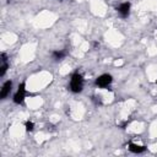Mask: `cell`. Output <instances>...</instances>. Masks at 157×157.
Segmentation results:
<instances>
[{
  "label": "cell",
  "instance_id": "6",
  "mask_svg": "<svg viewBox=\"0 0 157 157\" xmlns=\"http://www.w3.org/2000/svg\"><path fill=\"white\" fill-rule=\"evenodd\" d=\"M128 148L132 153H142V152L146 151V147L145 146H141V145H137V144H134V142H129Z\"/></svg>",
  "mask_w": 157,
  "mask_h": 157
},
{
  "label": "cell",
  "instance_id": "1",
  "mask_svg": "<svg viewBox=\"0 0 157 157\" xmlns=\"http://www.w3.org/2000/svg\"><path fill=\"white\" fill-rule=\"evenodd\" d=\"M83 88V77L78 72H74L70 78V90L74 93H80Z\"/></svg>",
  "mask_w": 157,
  "mask_h": 157
},
{
  "label": "cell",
  "instance_id": "9",
  "mask_svg": "<svg viewBox=\"0 0 157 157\" xmlns=\"http://www.w3.org/2000/svg\"><path fill=\"white\" fill-rule=\"evenodd\" d=\"M7 67H9V65H7V63L5 61V63L2 64V66L0 67V69H1V71H0V76H4V75H5V72H6Z\"/></svg>",
  "mask_w": 157,
  "mask_h": 157
},
{
  "label": "cell",
  "instance_id": "5",
  "mask_svg": "<svg viewBox=\"0 0 157 157\" xmlns=\"http://www.w3.org/2000/svg\"><path fill=\"white\" fill-rule=\"evenodd\" d=\"M11 87H12V81H6L4 85H2V88L0 91V98L1 99H5L7 97V94L11 92Z\"/></svg>",
  "mask_w": 157,
  "mask_h": 157
},
{
  "label": "cell",
  "instance_id": "7",
  "mask_svg": "<svg viewBox=\"0 0 157 157\" xmlns=\"http://www.w3.org/2000/svg\"><path fill=\"white\" fill-rule=\"evenodd\" d=\"M65 55H66V53H65L64 50H54V52L52 53V56H53V59H55V60H60V59H63Z\"/></svg>",
  "mask_w": 157,
  "mask_h": 157
},
{
  "label": "cell",
  "instance_id": "4",
  "mask_svg": "<svg viewBox=\"0 0 157 157\" xmlns=\"http://www.w3.org/2000/svg\"><path fill=\"white\" fill-rule=\"evenodd\" d=\"M117 11H118V13L123 18H126L129 16V13H130V2H123V4H120L117 7Z\"/></svg>",
  "mask_w": 157,
  "mask_h": 157
},
{
  "label": "cell",
  "instance_id": "10",
  "mask_svg": "<svg viewBox=\"0 0 157 157\" xmlns=\"http://www.w3.org/2000/svg\"><path fill=\"white\" fill-rule=\"evenodd\" d=\"M156 83H157V81H156Z\"/></svg>",
  "mask_w": 157,
  "mask_h": 157
},
{
  "label": "cell",
  "instance_id": "8",
  "mask_svg": "<svg viewBox=\"0 0 157 157\" xmlns=\"http://www.w3.org/2000/svg\"><path fill=\"white\" fill-rule=\"evenodd\" d=\"M25 126H26V130L27 131H32L33 128H34V124H33V121H26L25 123Z\"/></svg>",
  "mask_w": 157,
  "mask_h": 157
},
{
  "label": "cell",
  "instance_id": "3",
  "mask_svg": "<svg viewBox=\"0 0 157 157\" xmlns=\"http://www.w3.org/2000/svg\"><path fill=\"white\" fill-rule=\"evenodd\" d=\"M112 81H113L112 75H109V74H103V75H101V76H98V77L96 78V85H97L99 88H107V87L112 83Z\"/></svg>",
  "mask_w": 157,
  "mask_h": 157
},
{
  "label": "cell",
  "instance_id": "2",
  "mask_svg": "<svg viewBox=\"0 0 157 157\" xmlns=\"http://www.w3.org/2000/svg\"><path fill=\"white\" fill-rule=\"evenodd\" d=\"M26 94H27L26 85H25V82H22V83L18 85V90H17V92H16L15 96H13V102H15L16 104H22L23 101H25Z\"/></svg>",
  "mask_w": 157,
  "mask_h": 157
}]
</instances>
